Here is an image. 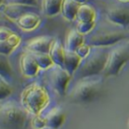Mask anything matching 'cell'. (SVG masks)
Returning <instances> with one entry per match:
<instances>
[{
  "instance_id": "6da1fadb",
  "label": "cell",
  "mask_w": 129,
  "mask_h": 129,
  "mask_svg": "<svg viewBox=\"0 0 129 129\" xmlns=\"http://www.w3.org/2000/svg\"><path fill=\"white\" fill-rule=\"evenodd\" d=\"M49 102V96L44 86L38 83L27 85L21 94V104L26 112L34 115L41 114Z\"/></svg>"
},
{
  "instance_id": "7a4b0ae2",
  "label": "cell",
  "mask_w": 129,
  "mask_h": 129,
  "mask_svg": "<svg viewBox=\"0 0 129 129\" xmlns=\"http://www.w3.org/2000/svg\"><path fill=\"white\" fill-rule=\"evenodd\" d=\"M26 116L23 107L12 100L0 104V128H21Z\"/></svg>"
},
{
  "instance_id": "3957f363",
  "label": "cell",
  "mask_w": 129,
  "mask_h": 129,
  "mask_svg": "<svg viewBox=\"0 0 129 129\" xmlns=\"http://www.w3.org/2000/svg\"><path fill=\"white\" fill-rule=\"evenodd\" d=\"M108 58V52L103 47H96L94 49H90V52L85 57L82 64L77 68V76L78 77H90L102 73Z\"/></svg>"
},
{
  "instance_id": "277c9868",
  "label": "cell",
  "mask_w": 129,
  "mask_h": 129,
  "mask_svg": "<svg viewBox=\"0 0 129 129\" xmlns=\"http://www.w3.org/2000/svg\"><path fill=\"white\" fill-rule=\"evenodd\" d=\"M129 37V31L122 28H100L88 35L85 44L93 47H107Z\"/></svg>"
},
{
  "instance_id": "5b68a950",
  "label": "cell",
  "mask_w": 129,
  "mask_h": 129,
  "mask_svg": "<svg viewBox=\"0 0 129 129\" xmlns=\"http://www.w3.org/2000/svg\"><path fill=\"white\" fill-rule=\"evenodd\" d=\"M102 85L100 79H83L74 85L70 98L73 102H91L100 95Z\"/></svg>"
},
{
  "instance_id": "8992f818",
  "label": "cell",
  "mask_w": 129,
  "mask_h": 129,
  "mask_svg": "<svg viewBox=\"0 0 129 129\" xmlns=\"http://www.w3.org/2000/svg\"><path fill=\"white\" fill-rule=\"evenodd\" d=\"M129 59V40L114 47L108 52V58L102 73L106 75H117Z\"/></svg>"
},
{
  "instance_id": "52a82bcc",
  "label": "cell",
  "mask_w": 129,
  "mask_h": 129,
  "mask_svg": "<svg viewBox=\"0 0 129 129\" xmlns=\"http://www.w3.org/2000/svg\"><path fill=\"white\" fill-rule=\"evenodd\" d=\"M49 78L54 89L59 95L64 96L66 87H67L69 80L71 78L70 73H68L62 66L56 64L51 69V72L49 73Z\"/></svg>"
},
{
  "instance_id": "ba28073f",
  "label": "cell",
  "mask_w": 129,
  "mask_h": 129,
  "mask_svg": "<svg viewBox=\"0 0 129 129\" xmlns=\"http://www.w3.org/2000/svg\"><path fill=\"white\" fill-rule=\"evenodd\" d=\"M54 39L51 36H39L36 38L30 40L27 43L26 48L30 52H39V53H48L51 47Z\"/></svg>"
},
{
  "instance_id": "9c48e42d",
  "label": "cell",
  "mask_w": 129,
  "mask_h": 129,
  "mask_svg": "<svg viewBox=\"0 0 129 129\" xmlns=\"http://www.w3.org/2000/svg\"><path fill=\"white\" fill-rule=\"evenodd\" d=\"M107 17L113 23L125 26L129 24V9L123 6L112 7L108 10Z\"/></svg>"
},
{
  "instance_id": "30bf717a",
  "label": "cell",
  "mask_w": 129,
  "mask_h": 129,
  "mask_svg": "<svg viewBox=\"0 0 129 129\" xmlns=\"http://www.w3.org/2000/svg\"><path fill=\"white\" fill-rule=\"evenodd\" d=\"M15 21L21 29L25 30V31H32L38 26L41 21V19L37 14L29 11L20 16L18 19L15 20Z\"/></svg>"
},
{
  "instance_id": "8fae6325",
  "label": "cell",
  "mask_w": 129,
  "mask_h": 129,
  "mask_svg": "<svg viewBox=\"0 0 129 129\" xmlns=\"http://www.w3.org/2000/svg\"><path fill=\"white\" fill-rule=\"evenodd\" d=\"M21 73L26 77H33L38 72V64L31 53H25L21 58Z\"/></svg>"
},
{
  "instance_id": "7c38bea8",
  "label": "cell",
  "mask_w": 129,
  "mask_h": 129,
  "mask_svg": "<svg viewBox=\"0 0 129 129\" xmlns=\"http://www.w3.org/2000/svg\"><path fill=\"white\" fill-rule=\"evenodd\" d=\"M46 126L49 128H58L61 125L65 119V115L61 109L59 107L52 108L47 114L45 115Z\"/></svg>"
},
{
  "instance_id": "4fadbf2b",
  "label": "cell",
  "mask_w": 129,
  "mask_h": 129,
  "mask_svg": "<svg viewBox=\"0 0 129 129\" xmlns=\"http://www.w3.org/2000/svg\"><path fill=\"white\" fill-rule=\"evenodd\" d=\"M35 7L29 5H21V4H8L3 8L4 14L10 20H16L26 12L31 11Z\"/></svg>"
},
{
  "instance_id": "5bb4252c",
  "label": "cell",
  "mask_w": 129,
  "mask_h": 129,
  "mask_svg": "<svg viewBox=\"0 0 129 129\" xmlns=\"http://www.w3.org/2000/svg\"><path fill=\"white\" fill-rule=\"evenodd\" d=\"M83 43H85L84 35L77 32V30L73 29L69 31L66 35L64 49L67 51H75Z\"/></svg>"
},
{
  "instance_id": "9a60e30c",
  "label": "cell",
  "mask_w": 129,
  "mask_h": 129,
  "mask_svg": "<svg viewBox=\"0 0 129 129\" xmlns=\"http://www.w3.org/2000/svg\"><path fill=\"white\" fill-rule=\"evenodd\" d=\"M81 60H82V58H80L75 53V51L65 50L63 68L70 73L71 75H73V73L76 72L77 68L81 63Z\"/></svg>"
},
{
  "instance_id": "2e32d148",
  "label": "cell",
  "mask_w": 129,
  "mask_h": 129,
  "mask_svg": "<svg viewBox=\"0 0 129 129\" xmlns=\"http://www.w3.org/2000/svg\"><path fill=\"white\" fill-rule=\"evenodd\" d=\"M50 58L52 59V61L54 64L59 65L63 67V62H64V55H65V49L62 47L61 43L58 39H54L53 43L51 45L49 52Z\"/></svg>"
},
{
  "instance_id": "e0dca14e",
  "label": "cell",
  "mask_w": 129,
  "mask_h": 129,
  "mask_svg": "<svg viewBox=\"0 0 129 129\" xmlns=\"http://www.w3.org/2000/svg\"><path fill=\"white\" fill-rule=\"evenodd\" d=\"M81 4L77 3L74 0H63L61 4V11L63 17L70 21H73L76 18L78 8Z\"/></svg>"
},
{
  "instance_id": "ac0fdd59",
  "label": "cell",
  "mask_w": 129,
  "mask_h": 129,
  "mask_svg": "<svg viewBox=\"0 0 129 129\" xmlns=\"http://www.w3.org/2000/svg\"><path fill=\"white\" fill-rule=\"evenodd\" d=\"M20 43H21L20 36L14 33L8 39L0 41V53L9 55L20 45Z\"/></svg>"
},
{
  "instance_id": "d6986e66",
  "label": "cell",
  "mask_w": 129,
  "mask_h": 129,
  "mask_svg": "<svg viewBox=\"0 0 129 129\" xmlns=\"http://www.w3.org/2000/svg\"><path fill=\"white\" fill-rule=\"evenodd\" d=\"M76 18L79 21H95L96 12L95 9L89 5L81 4L78 8L76 13Z\"/></svg>"
},
{
  "instance_id": "ffe728a7",
  "label": "cell",
  "mask_w": 129,
  "mask_h": 129,
  "mask_svg": "<svg viewBox=\"0 0 129 129\" xmlns=\"http://www.w3.org/2000/svg\"><path fill=\"white\" fill-rule=\"evenodd\" d=\"M63 0H43V11L47 16H55L60 11Z\"/></svg>"
},
{
  "instance_id": "44dd1931",
  "label": "cell",
  "mask_w": 129,
  "mask_h": 129,
  "mask_svg": "<svg viewBox=\"0 0 129 129\" xmlns=\"http://www.w3.org/2000/svg\"><path fill=\"white\" fill-rule=\"evenodd\" d=\"M33 57L35 58V61L37 62L38 67L41 69H48L53 66L52 59L50 58L48 53H39V52H31Z\"/></svg>"
},
{
  "instance_id": "7402d4cb",
  "label": "cell",
  "mask_w": 129,
  "mask_h": 129,
  "mask_svg": "<svg viewBox=\"0 0 129 129\" xmlns=\"http://www.w3.org/2000/svg\"><path fill=\"white\" fill-rule=\"evenodd\" d=\"M11 66L8 59V55L0 53V75L5 79H8L11 75Z\"/></svg>"
},
{
  "instance_id": "603a6c76",
  "label": "cell",
  "mask_w": 129,
  "mask_h": 129,
  "mask_svg": "<svg viewBox=\"0 0 129 129\" xmlns=\"http://www.w3.org/2000/svg\"><path fill=\"white\" fill-rule=\"evenodd\" d=\"M95 21H79L77 24V32H79L82 35H87L95 28Z\"/></svg>"
},
{
  "instance_id": "cb8c5ba5",
  "label": "cell",
  "mask_w": 129,
  "mask_h": 129,
  "mask_svg": "<svg viewBox=\"0 0 129 129\" xmlns=\"http://www.w3.org/2000/svg\"><path fill=\"white\" fill-rule=\"evenodd\" d=\"M12 89L10 85L6 82L5 78L0 75V100H3L11 94Z\"/></svg>"
},
{
  "instance_id": "d4e9b609",
  "label": "cell",
  "mask_w": 129,
  "mask_h": 129,
  "mask_svg": "<svg viewBox=\"0 0 129 129\" xmlns=\"http://www.w3.org/2000/svg\"><path fill=\"white\" fill-rule=\"evenodd\" d=\"M32 126L34 128H44L46 127V122H45V118L41 117L40 114L35 115L32 119Z\"/></svg>"
},
{
  "instance_id": "484cf974",
  "label": "cell",
  "mask_w": 129,
  "mask_h": 129,
  "mask_svg": "<svg viewBox=\"0 0 129 129\" xmlns=\"http://www.w3.org/2000/svg\"><path fill=\"white\" fill-rule=\"evenodd\" d=\"M90 49L91 48H90V47H89V45L85 44V43H83V44L75 50V53H76L80 58H82V59H83L87 56L88 53L90 52Z\"/></svg>"
},
{
  "instance_id": "4316f807",
  "label": "cell",
  "mask_w": 129,
  "mask_h": 129,
  "mask_svg": "<svg viewBox=\"0 0 129 129\" xmlns=\"http://www.w3.org/2000/svg\"><path fill=\"white\" fill-rule=\"evenodd\" d=\"M7 4H21V5H29L36 7L38 4V0H4Z\"/></svg>"
},
{
  "instance_id": "83f0119b",
  "label": "cell",
  "mask_w": 129,
  "mask_h": 129,
  "mask_svg": "<svg viewBox=\"0 0 129 129\" xmlns=\"http://www.w3.org/2000/svg\"><path fill=\"white\" fill-rule=\"evenodd\" d=\"M14 34L11 30H9V28L7 27H0V41H3V40H6Z\"/></svg>"
},
{
  "instance_id": "f1b7e54d",
  "label": "cell",
  "mask_w": 129,
  "mask_h": 129,
  "mask_svg": "<svg viewBox=\"0 0 129 129\" xmlns=\"http://www.w3.org/2000/svg\"><path fill=\"white\" fill-rule=\"evenodd\" d=\"M74 1H76L77 3L79 4H85L86 2V0H74Z\"/></svg>"
},
{
  "instance_id": "f546056e",
  "label": "cell",
  "mask_w": 129,
  "mask_h": 129,
  "mask_svg": "<svg viewBox=\"0 0 129 129\" xmlns=\"http://www.w3.org/2000/svg\"><path fill=\"white\" fill-rule=\"evenodd\" d=\"M3 1H4V0H0V4L2 3V2H3Z\"/></svg>"
},
{
  "instance_id": "4dcf8cb0",
  "label": "cell",
  "mask_w": 129,
  "mask_h": 129,
  "mask_svg": "<svg viewBox=\"0 0 129 129\" xmlns=\"http://www.w3.org/2000/svg\"><path fill=\"white\" fill-rule=\"evenodd\" d=\"M122 1H129V0H122Z\"/></svg>"
},
{
  "instance_id": "1f68e13d",
  "label": "cell",
  "mask_w": 129,
  "mask_h": 129,
  "mask_svg": "<svg viewBox=\"0 0 129 129\" xmlns=\"http://www.w3.org/2000/svg\"><path fill=\"white\" fill-rule=\"evenodd\" d=\"M128 127H129V120H128Z\"/></svg>"
}]
</instances>
